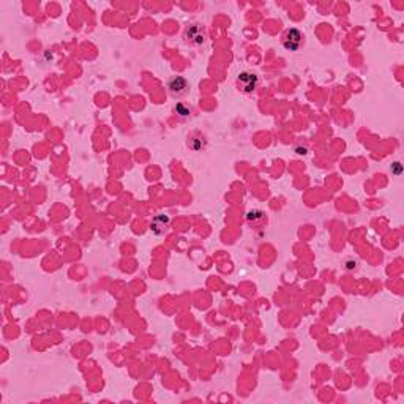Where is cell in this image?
Listing matches in <instances>:
<instances>
[{
    "instance_id": "277c9868",
    "label": "cell",
    "mask_w": 404,
    "mask_h": 404,
    "mask_svg": "<svg viewBox=\"0 0 404 404\" xmlns=\"http://www.w3.org/2000/svg\"><path fill=\"white\" fill-rule=\"evenodd\" d=\"M169 224H170V221L166 215H158L155 216L154 220H152V232H154L155 236H163L168 232L169 229Z\"/></svg>"
},
{
    "instance_id": "7a4b0ae2",
    "label": "cell",
    "mask_w": 404,
    "mask_h": 404,
    "mask_svg": "<svg viewBox=\"0 0 404 404\" xmlns=\"http://www.w3.org/2000/svg\"><path fill=\"white\" fill-rule=\"evenodd\" d=\"M168 87H169L170 94H172V95L182 96V95H185L188 92V80L185 78H182V76H176V78H172L169 80Z\"/></svg>"
},
{
    "instance_id": "8992f818",
    "label": "cell",
    "mask_w": 404,
    "mask_h": 404,
    "mask_svg": "<svg viewBox=\"0 0 404 404\" xmlns=\"http://www.w3.org/2000/svg\"><path fill=\"white\" fill-rule=\"evenodd\" d=\"M177 112H180V116H188V114H190V110H188L186 108H184L182 104H178V106H177Z\"/></svg>"
},
{
    "instance_id": "6da1fadb",
    "label": "cell",
    "mask_w": 404,
    "mask_h": 404,
    "mask_svg": "<svg viewBox=\"0 0 404 404\" xmlns=\"http://www.w3.org/2000/svg\"><path fill=\"white\" fill-rule=\"evenodd\" d=\"M302 42H303V36L300 34V30H297V28L288 30L284 38H282V44H284V48L288 50H297V49H300Z\"/></svg>"
},
{
    "instance_id": "3957f363",
    "label": "cell",
    "mask_w": 404,
    "mask_h": 404,
    "mask_svg": "<svg viewBox=\"0 0 404 404\" xmlns=\"http://www.w3.org/2000/svg\"><path fill=\"white\" fill-rule=\"evenodd\" d=\"M238 84L242 88H244V92L251 94L252 90H256V87H258V76L254 73H240Z\"/></svg>"
},
{
    "instance_id": "5b68a950",
    "label": "cell",
    "mask_w": 404,
    "mask_h": 404,
    "mask_svg": "<svg viewBox=\"0 0 404 404\" xmlns=\"http://www.w3.org/2000/svg\"><path fill=\"white\" fill-rule=\"evenodd\" d=\"M186 38L190 40L191 43H194V44H202L204 43V34L200 32V28L193 26V27H190L186 30Z\"/></svg>"
}]
</instances>
